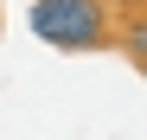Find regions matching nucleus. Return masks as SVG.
<instances>
[{"instance_id":"obj_1","label":"nucleus","mask_w":147,"mask_h":140,"mask_svg":"<svg viewBox=\"0 0 147 140\" xmlns=\"http://www.w3.org/2000/svg\"><path fill=\"white\" fill-rule=\"evenodd\" d=\"M32 38L51 51H102L115 38V7L109 0H32Z\"/></svg>"},{"instance_id":"obj_2","label":"nucleus","mask_w":147,"mask_h":140,"mask_svg":"<svg viewBox=\"0 0 147 140\" xmlns=\"http://www.w3.org/2000/svg\"><path fill=\"white\" fill-rule=\"evenodd\" d=\"M121 38H128V57L141 64V57H147V26H141V19H128V32H121Z\"/></svg>"}]
</instances>
